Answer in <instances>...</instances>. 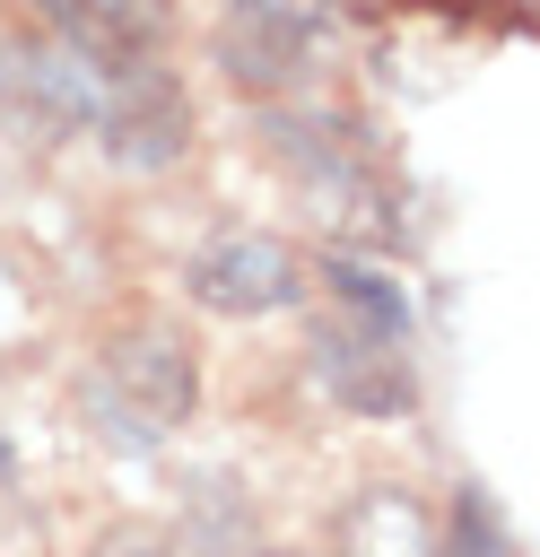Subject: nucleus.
<instances>
[{"label":"nucleus","mask_w":540,"mask_h":557,"mask_svg":"<svg viewBox=\"0 0 540 557\" xmlns=\"http://www.w3.org/2000/svg\"><path fill=\"white\" fill-rule=\"evenodd\" d=\"M331 17H340V0H226L209 61L244 96H296L331 52Z\"/></svg>","instance_id":"1"},{"label":"nucleus","mask_w":540,"mask_h":557,"mask_svg":"<svg viewBox=\"0 0 540 557\" xmlns=\"http://www.w3.org/2000/svg\"><path fill=\"white\" fill-rule=\"evenodd\" d=\"M96 139L122 174H165L192 148V96L165 61H122L96 70Z\"/></svg>","instance_id":"2"},{"label":"nucleus","mask_w":540,"mask_h":557,"mask_svg":"<svg viewBox=\"0 0 540 557\" xmlns=\"http://www.w3.org/2000/svg\"><path fill=\"white\" fill-rule=\"evenodd\" d=\"M183 287H192V305H209L226 322H261V313H287L314 278L279 235H218L209 252H192Z\"/></svg>","instance_id":"3"},{"label":"nucleus","mask_w":540,"mask_h":557,"mask_svg":"<svg viewBox=\"0 0 540 557\" xmlns=\"http://www.w3.org/2000/svg\"><path fill=\"white\" fill-rule=\"evenodd\" d=\"M105 383H113V400H122L139 426H183V418H192V392H200L192 348H183L174 322H131V331H113V339H105Z\"/></svg>","instance_id":"4"},{"label":"nucleus","mask_w":540,"mask_h":557,"mask_svg":"<svg viewBox=\"0 0 540 557\" xmlns=\"http://www.w3.org/2000/svg\"><path fill=\"white\" fill-rule=\"evenodd\" d=\"M44 17L52 44H70L87 70H122V61H157L174 35V0H26Z\"/></svg>","instance_id":"5"},{"label":"nucleus","mask_w":540,"mask_h":557,"mask_svg":"<svg viewBox=\"0 0 540 557\" xmlns=\"http://www.w3.org/2000/svg\"><path fill=\"white\" fill-rule=\"evenodd\" d=\"M314 374H322V392H331L340 409H357V418H401V409H409L401 339H357V331L322 322V331H314Z\"/></svg>","instance_id":"6"},{"label":"nucleus","mask_w":540,"mask_h":557,"mask_svg":"<svg viewBox=\"0 0 540 557\" xmlns=\"http://www.w3.org/2000/svg\"><path fill=\"white\" fill-rule=\"evenodd\" d=\"M427 540H435V513L409 487H392V479L357 487L340 505V522H331V548L340 557H427Z\"/></svg>","instance_id":"7"},{"label":"nucleus","mask_w":540,"mask_h":557,"mask_svg":"<svg viewBox=\"0 0 540 557\" xmlns=\"http://www.w3.org/2000/svg\"><path fill=\"white\" fill-rule=\"evenodd\" d=\"M322 296H331V322H340V331H357V339H409L401 287H392L383 270H366V261L331 252V261H322Z\"/></svg>","instance_id":"8"},{"label":"nucleus","mask_w":540,"mask_h":557,"mask_svg":"<svg viewBox=\"0 0 540 557\" xmlns=\"http://www.w3.org/2000/svg\"><path fill=\"white\" fill-rule=\"evenodd\" d=\"M427 557H514V540H505L496 505H488L479 487H462V505H453L444 540H427Z\"/></svg>","instance_id":"9"}]
</instances>
